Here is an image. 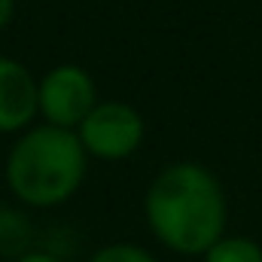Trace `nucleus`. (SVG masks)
Instances as JSON below:
<instances>
[{"mask_svg":"<svg viewBox=\"0 0 262 262\" xmlns=\"http://www.w3.org/2000/svg\"><path fill=\"white\" fill-rule=\"evenodd\" d=\"M143 220L171 253L204 256L226 235L229 198L220 177L201 162H174L146 186Z\"/></svg>","mask_w":262,"mask_h":262,"instance_id":"f257e3e1","label":"nucleus"},{"mask_svg":"<svg viewBox=\"0 0 262 262\" xmlns=\"http://www.w3.org/2000/svg\"><path fill=\"white\" fill-rule=\"evenodd\" d=\"M89 171V152L76 131L58 125L25 128L6 152L3 177L15 201L28 207H58L79 192Z\"/></svg>","mask_w":262,"mask_h":262,"instance_id":"f03ea898","label":"nucleus"},{"mask_svg":"<svg viewBox=\"0 0 262 262\" xmlns=\"http://www.w3.org/2000/svg\"><path fill=\"white\" fill-rule=\"evenodd\" d=\"M76 137L89 159L98 162H125L146 137V122L137 107L125 101H98L92 113L79 122Z\"/></svg>","mask_w":262,"mask_h":262,"instance_id":"7ed1b4c3","label":"nucleus"},{"mask_svg":"<svg viewBox=\"0 0 262 262\" xmlns=\"http://www.w3.org/2000/svg\"><path fill=\"white\" fill-rule=\"evenodd\" d=\"M98 101V82L82 64H55L37 79V116L46 125L76 131Z\"/></svg>","mask_w":262,"mask_h":262,"instance_id":"20e7f679","label":"nucleus"},{"mask_svg":"<svg viewBox=\"0 0 262 262\" xmlns=\"http://www.w3.org/2000/svg\"><path fill=\"white\" fill-rule=\"evenodd\" d=\"M37 116V76L31 67L0 55V134H21Z\"/></svg>","mask_w":262,"mask_h":262,"instance_id":"39448f33","label":"nucleus"},{"mask_svg":"<svg viewBox=\"0 0 262 262\" xmlns=\"http://www.w3.org/2000/svg\"><path fill=\"white\" fill-rule=\"evenodd\" d=\"M204 262H262V244L247 235H223L204 256Z\"/></svg>","mask_w":262,"mask_h":262,"instance_id":"423d86ee","label":"nucleus"},{"mask_svg":"<svg viewBox=\"0 0 262 262\" xmlns=\"http://www.w3.org/2000/svg\"><path fill=\"white\" fill-rule=\"evenodd\" d=\"M28 220L15 210H0V256L18 259L21 253H28Z\"/></svg>","mask_w":262,"mask_h":262,"instance_id":"0eeeda50","label":"nucleus"},{"mask_svg":"<svg viewBox=\"0 0 262 262\" xmlns=\"http://www.w3.org/2000/svg\"><path fill=\"white\" fill-rule=\"evenodd\" d=\"M85 262H159L156 253H149L146 247L134 244V241H113L98 247Z\"/></svg>","mask_w":262,"mask_h":262,"instance_id":"6e6552de","label":"nucleus"},{"mask_svg":"<svg viewBox=\"0 0 262 262\" xmlns=\"http://www.w3.org/2000/svg\"><path fill=\"white\" fill-rule=\"evenodd\" d=\"M12 262H61L55 253H46V250H28V253H21L18 259Z\"/></svg>","mask_w":262,"mask_h":262,"instance_id":"1a4fd4ad","label":"nucleus"},{"mask_svg":"<svg viewBox=\"0 0 262 262\" xmlns=\"http://www.w3.org/2000/svg\"><path fill=\"white\" fill-rule=\"evenodd\" d=\"M15 3L18 0H0V31H6L9 21L15 18Z\"/></svg>","mask_w":262,"mask_h":262,"instance_id":"9d476101","label":"nucleus"}]
</instances>
